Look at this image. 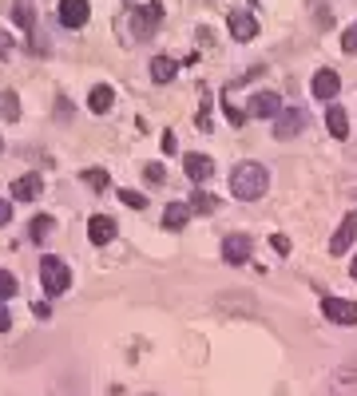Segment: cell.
<instances>
[{
  "instance_id": "1",
  "label": "cell",
  "mask_w": 357,
  "mask_h": 396,
  "mask_svg": "<svg viewBox=\"0 0 357 396\" xmlns=\"http://www.w3.org/2000/svg\"><path fill=\"white\" fill-rule=\"evenodd\" d=\"M266 187H270V171H266L262 163H238L234 174H230V190H234V198H243V202L262 198Z\"/></svg>"
},
{
  "instance_id": "2",
  "label": "cell",
  "mask_w": 357,
  "mask_h": 396,
  "mask_svg": "<svg viewBox=\"0 0 357 396\" xmlns=\"http://www.w3.org/2000/svg\"><path fill=\"white\" fill-rule=\"evenodd\" d=\"M40 282H44V289H48V298L68 293V285H72V269H68L64 258H56V253L40 258Z\"/></svg>"
},
{
  "instance_id": "3",
  "label": "cell",
  "mask_w": 357,
  "mask_h": 396,
  "mask_svg": "<svg viewBox=\"0 0 357 396\" xmlns=\"http://www.w3.org/2000/svg\"><path fill=\"white\" fill-rule=\"evenodd\" d=\"M159 24H163V4H159V0H151V4H143V8H135V16H131V32H135L139 40H151Z\"/></svg>"
},
{
  "instance_id": "4",
  "label": "cell",
  "mask_w": 357,
  "mask_h": 396,
  "mask_svg": "<svg viewBox=\"0 0 357 396\" xmlns=\"http://www.w3.org/2000/svg\"><path fill=\"white\" fill-rule=\"evenodd\" d=\"M309 127V111H302V107H286L282 115L274 119V139H294V135H302Z\"/></svg>"
},
{
  "instance_id": "5",
  "label": "cell",
  "mask_w": 357,
  "mask_h": 396,
  "mask_svg": "<svg viewBox=\"0 0 357 396\" xmlns=\"http://www.w3.org/2000/svg\"><path fill=\"white\" fill-rule=\"evenodd\" d=\"M322 313L338 325H357V301L345 298H322Z\"/></svg>"
},
{
  "instance_id": "6",
  "label": "cell",
  "mask_w": 357,
  "mask_h": 396,
  "mask_svg": "<svg viewBox=\"0 0 357 396\" xmlns=\"http://www.w3.org/2000/svg\"><path fill=\"white\" fill-rule=\"evenodd\" d=\"M250 253H254V238H250V234H230V238H223V262L238 266V262H246Z\"/></svg>"
},
{
  "instance_id": "7",
  "label": "cell",
  "mask_w": 357,
  "mask_h": 396,
  "mask_svg": "<svg viewBox=\"0 0 357 396\" xmlns=\"http://www.w3.org/2000/svg\"><path fill=\"white\" fill-rule=\"evenodd\" d=\"M227 24H230V36H234V40H243V44L258 36V20H254V16L246 12V8H230Z\"/></svg>"
},
{
  "instance_id": "8",
  "label": "cell",
  "mask_w": 357,
  "mask_h": 396,
  "mask_svg": "<svg viewBox=\"0 0 357 396\" xmlns=\"http://www.w3.org/2000/svg\"><path fill=\"white\" fill-rule=\"evenodd\" d=\"M250 115H258V119H278V115H282V95H274V92H258L254 95V99H250Z\"/></svg>"
},
{
  "instance_id": "9",
  "label": "cell",
  "mask_w": 357,
  "mask_h": 396,
  "mask_svg": "<svg viewBox=\"0 0 357 396\" xmlns=\"http://www.w3.org/2000/svg\"><path fill=\"white\" fill-rule=\"evenodd\" d=\"M88 16H92L88 0H60V24H64V28H83Z\"/></svg>"
},
{
  "instance_id": "10",
  "label": "cell",
  "mask_w": 357,
  "mask_h": 396,
  "mask_svg": "<svg viewBox=\"0 0 357 396\" xmlns=\"http://www.w3.org/2000/svg\"><path fill=\"white\" fill-rule=\"evenodd\" d=\"M309 92H314V99H334V95L341 92V79L334 67H322L318 76L309 79Z\"/></svg>"
},
{
  "instance_id": "11",
  "label": "cell",
  "mask_w": 357,
  "mask_h": 396,
  "mask_svg": "<svg viewBox=\"0 0 357 396\" xmlns=\"http://www.w3.org/2000/svg\"><path fill=\"white\" fill-rule=\"evenodd\" d=\"M354 238H357V214H345L341 226L334 230V238H329V253H345L354 246Z\"/></svg>"
},
{
  "instance_id": "12",
  "label": "cell",
  "mask_w": 357,
  "mask_h": 396,
  "mask_svg": "<svg viewBox=\"0 0 357 396\" xmlns=\"http://www.w3.org/2000/svg\"><path fill=\"white\" fill-rule=\"evenodd\" d=\"M88 238L96 242V246H108L115 238V218H108V214H92L88 218Z\"/></svg>"
},
{
  "instance_id": "13",
  "label": "cell",
  "mask_w": 357,
  "mask_h": 396,
  "mask_svg": "<svg viewBox=\"0 0 357 396\" xmlns=\"http://www.w3.org/2000/svg\"><path fill=\"white\" fill-rule=\"evenodd\" d=\"M40 190H44L40 174H24V178L12 183V198H17V202H32V198H40Z\"/></svg>"
},
{
  "instance_id": "14",
  "label": "cell",
  "mask_w": 357,
  "mask_h": 396,
  "mask_svg": "<svg viewBox=\"0 0 357 396\" xmlns=\"http://www.w3.org/2000/svg\"><path fill=\"white\" fill-rule=\"evenodd\" d=\"M183 171L191 174L195 183H207V178L214 174V163L207 155H183Z\"/></svg>"
},
{
  "instance_id": "15",
  "label": "cell",
  "mask_w": 357,
  "mask_h": 396,
  "mask_svg": "<svg viewBox=\"0 0 357 396\" xmlns=\"http://www.w3.org/2000/svg\"><path fill=\"white\" fill-rule=\"evenodd\" d=\"M112 103H115L112 83H96V87L88 92V107L96 111V115H103V111H112Z\"/></svg>"
},
{
  "instance_id": "16",
  "label": "cell",
  "mask_w": 357,
  "mask_h": 396,
  "mask_svg": "<svg viewBox=\"0 0 357 396\" xmlns=\"http://www.w3.org/2000/svg\"><path fill=\"white\" fill-rule=\"evenodd\" d=\"M187 218H191V206L187 202H167V210H163V226L167 230H183Z\"/></svg>"
},
{
  "instance_id": "17",
  "label": "cell",
  "mask_w": 357,
  "mask_h": 396,
  "mask_svg": "<svg viewBox=\"0 0 357 396\" xmlns=\"http://www.w3.org/2000/svg\"><path fill=\"white\" fill-rule=\"evenodd\" d=\"M325 127H329V135H334V139H345V135H349V115H345V107H329V111H325Z\"/></svg>"
},
{
  "instance_id": "18",
  "label": "cell",
  "mask_w": 357,
  "mask_h": 396,
  "mask_svg": "<svg viewBox=\"0 0 357 396\" xmlns=\"http://www.w3.org/2000/svg\"><path fill=\"white\" fill-rule=\"evenodd\" d=\"M175 67L178 63L171 60V56H155V60H151V79H155V83H171V79H175Z\"/></svg>"
},
{
  "instance_id": "19",
  "label": "cell",
  "mask_w": 357,
  "mask_h": 396,
  "mask_svg": "<svg viewBox=\"0 0 357 396\" xmlns=\"http://www.w3.org/2000/svg\"><path fill=\"white\" fill-rule=\"evenodd\" d=\"M52 230H56V218L52 214H36L32 226H28V242H48Z\"/></svg>"
},
{
  "instance_id": "20",
  "label": "cell",
  "mask_w": 357,
  "mask_h": 396,
  "mask_svg": "<svg viewBox=\"0 0 357 396\" xmlns=\"http://www.w3.org/2000/svg\"><path fill=\"white\" fill-rule=\"evenodd\" d=\"M187 206H191L195 214H214V206H223V202H218L214 194H207V190H198V194H195V198H191Z\"/></svg>"
},
{
  "instance_id": "21",
  "label": "cell",
  "mask_w": 357,
  "mask_h": 396,
  "mask_svg": "<svg viewBox=\"0 0 357 396\" xmlns=\"http://www.w3.org/2000/svg\"><path fill=\"white\" fill-rule=\"evenodd\" d=\"M0 115H4V119H20V99H17V92H4V95H0Z\"/></svg>"
},
{
  "instance_id": "22",
  "label": "cell",
  "mask_w": 357,
  "mask_h": 396,
  "mask_svg": "<svg viewBox=\"0 0 357 396\" xmlns=\"http://www.w3.org/2000/svg\"><path fill=\"white\" fill-rule=\"evenodd\" d=\"M12 20H17L20 28H28V32H32V24H36V12L28 8V4H24V0H20V4H12Z\"/></svg>"
},
{
  "instance_id": "23",
  "label": "cell",
  "mask_w": 357,
  "mask_h": 396,
  "mask_svg": "<svg viewBox=\"0 0 357 396\" xmlns=\"http://www.w3.org/2000/svg\"><path fill=\"white\" fill-rule=\"evenodd\" d=\"M83 183L92 190H103L108 187V171H99V167H92V171H83Z\"/></svg>"
},
{
  "instance_id": "24",
  "label": "cell",
  "mask_w": 357,
  "mask_h": 396,
  "mask_svg": "<svg viewBox=\"0 0 357 396\" xmlns=\"http://www.w3.org/2000/svg\"><path fill=\"white\" fill-rule=\"evenodd\" d=\"M119 202H123V206H131V210H143V206H147V198L139 194V190H119Z\"/></svg>"
},
{
  "instance_id": "25",
  "label": "cell",
  "mask_w": 357,
  "mask_h": 396,
  "mask_svg": "<svg viewBox=\"0 0 357 396\" xmlns=\"http://www.w3.org/2000/svg\"><path fill=\"white\" fill-rule=\"evenodd\" d=\"M12 293H17V278L8 269H0V301H8Z\"/></svg>"
},
{
  "instance_id": "26",
  "label": "cell",
  "mask_w": 357,
  "mask_h": 396,
  "mask_svg": "<svg viewBox=\"0 0 357 396\" xmlns=\"http://www.w3.org/2000/svg\"><path fill=\"white\" fill-rule=\"evenodd\" d=\"M143 178H147V183H155V187H159V183H167L163 163H147V167H143Z\"/></svg>"
},
{
  "instance_id": "27",
  "label": "cell",
  "mask_w": 357,
  "mask_h": 396,
  "mask_svg": "<svg viewBox=\"0 0 357 396\" xmlns=\"http://www.w3.org/2000/svg\"><path fill=\"white\" fill-rule=\"evenodd\" d=\"M341 52H354L357 56V24H349V28L341 32Z\"/></svg>"
},
{
  "instance_id": "28",
  "label": "cell",
  "mask_w": 357,
  "mask_h": 396,
  "mask_svg": "<svg viewBox=\"0 0 357 396\" xmlns=\"http://www.w3.org/2000/svg\"><path fill=\"white\" fill-rule=\"evenodd\" d=\"M223 103H227V119H230V123H234V127H238V123H243V119H246V111H243V107H234V103H230V95H227V92H223Z\"/></svg>"
},
{
  "instance_id": "29",
  "label": "cell",
  "mask_w": 357,
  "mask_h": 396,
  "mask_svg": "<svg viewBox=\"0 0 357 396\" xmlns=\"http://www.w3.org/2000/svg\"><path fill=\"white\" fill-rule=\"evenodd\" d=\"M8 56H12V36L0 32V60H8Z\"/></svg>"
},
{
  "instance_id": "30",
  "label": "cell",
  "mask_w": 357,
  "mask_h": 396,
  "mask_svg": "<svg viewBox=\"0 0 357 396\" xmlns=\"http://www.w3.org/2000/svg\"><path fill=\"white\" fill-rule=\"evenodd\" d=\"M163 151H167V155H175V151H178V143H175V131H163Z\"/></svg>"
},
{
  "instance_id": "31",
  "label": "cell",
  "mask_w": 357,
  "mask_h": 396,
  "mask_svg": "<svg viewBox=\"0 0 357 396\" xmlns=\"http://www.w3.org/2000/svg\"><path fill=\"white\" fill-rule=\"evenodd\" d=\"M270 246H274L278 253H290V238H282V234H274V238H270Z\"/></svg>"
},
{
  "instance_id": "32",
  "label": "cell",
  "mask_w": 357,
  "mask_h": 396,
  "mask_svg": "<svg viewBox=\"0 0 357 396\" xmlns=\"http://www.w3.org/2000/svg\"><path fill=\"white\" fill-rule=\"evenodd\" d=\"M8 325H12V317H8V305L0 301V333H8Z\"/></svg>"
},
{
  "instance_id": "33",
  "label": "cell",
  "mask_w": 357,
  "mask_h": 396,
  "mask_svg": "<svg viewBox=\"0 0 357 396\" xmlns=\"http://www.w3.org/2000/svg\"><path fill=\"white\" fill-rule=\"evenodd\" d=\"M8 218H12V206L0 198V226H8Z\"/></svg>"
},
{
  "instance_id": "34",
  "label": "cell",
  "mask_w": 357,
  "mask_h": 396,
  "mask_svg": "<svg viewBox=\"0 0 357 396\" xmlns=\"http://www.w3.org/2000/svg\"><path fill=\"white\" fill-rule=\"evenodd\" d=\"M349 273H354V278H357V258H354V266H349Z\"/></svg>"
},
{
  "instance_id": "35",
  "label": "cell",
  "mask_w": 357,
  "mask_h": 396,
  "mask_svg": "<svg viewBox=\"0 0 357 396\" xmlns=\"http://www.w3.org/2000/svg\"><path fill=\"white\" fill-rule=\"evenodd\" d=\"M0 151H4V139H0Z\"/></svg>"
}]
</instances>
